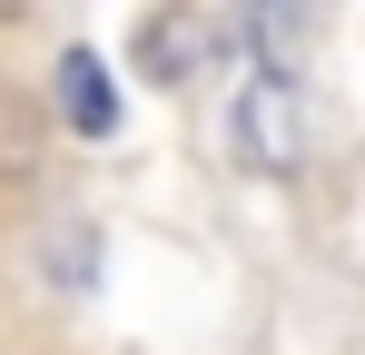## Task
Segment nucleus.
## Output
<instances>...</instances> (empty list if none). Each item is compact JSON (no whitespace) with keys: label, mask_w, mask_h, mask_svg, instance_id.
Segmentation results:
<instances>
[{"label":"nucleus","mask_w":365,"mask_h":355,"mask_svg":"<svg viewBox=\"0 0 365 355\" xmlns=\"http://www.w3.org/2000/svg\"><path fill=\"white\" fill-rule=\"evenodd\" d=\"M217 50V20L197 10V0H158V10H138V30H128V79L138 89H187L197 69Z\"/></svg>","instance_id":"nucleus-1"},{"label":"nucleus","mask_w":365,"mask_h":355,"mask_svg":"<svg viewBox=\"0 0 365 355\" xmlns=\"http://www.w3.org/2000/svg\"><path fill=\"white\" fill-rule=\"evenodd\" d=\"M50 118H60L69 138H89V148L128 128V89H119V69H109L99 40H69V50L50 59Z\"/></svg>","instance_id":"nucleus-2"},{"label":"nucleus","mask_w":365,"mask_h":355,"mask_svg":"<svg viewBox=\"0 0 365 355\" xmlns=\"http://www.w3.org/2000/svg\"><path fill=\"white\" fill-rule=\"evenodd\" d=\"M227 138H237V158L257 178H287L297 168V79L287 69H257V89L237 99V128Z\"/></svg>","instance_id":"nucleus-3"},{"label":"nucleus","mask_w":365,"mask_h":355,"mask_svg":"<svg viewBox=\"0 0 365 355\" xmlns=\"http://www.w3.org/2000/svg\"><path fill=\"white\" fill-rule=\"evenodd\" d=\"M30 10H40V0H0V30H20V20H30Z\"/></svg>","instance_id":"nucleus-4"}]
</instances>
